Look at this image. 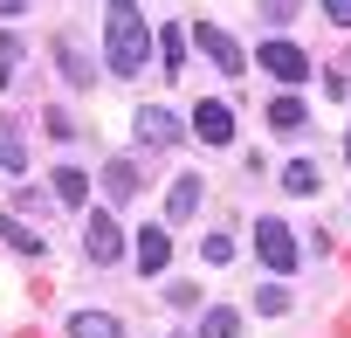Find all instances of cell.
<instances>
[{
  "mask_svg": "<svg viewBox=\"0 0 351 338\" xmlns=\"http://www.w3.org/2000/svg\"><path fill=\"white\" fill-rule=\"evenodd\" d=\"M104 63H110V76H124V83L152 63V21H145L138 0H110V8H104Z\"/></svg>",
  "mask_w": 351,
  "mask_h": 338,
  "instance_id": "1",
  "label": "cell"
},
{
  "mask_svg": "<svg viewBox=\"0 0 351 338\" xmlns=\"http://www.w3.org/2000/svg\"><path fill=\"white\" fill-rule=\"evenodd\" d=\"M255 63H262L276 83H289V90H296V83H310V69H317V63H310L296 42H282V35H276V42H262V56H255Z\"/></svg>",
  "mask_w": 351,
  "mask_h": 338,
  "instance_id": "2",
  "label": "cell"
},
{
  "mask_svg": "<svg viewBox=\"0 0 351 338\" xmlns=\"http://www.w3.org/2000/svg\"><path fill=\"white\" fill-rule=\"evenodd\" d=\"M255 249H262V262H269L276 276H289V269L303 262V249H296L289 221H255Z\"/></svg>",
  "mask_w": 351,
  "mask_h": 338,
  "instance_id": "3",
  "label": "cell"
},
{
  "mask_svg": "<svg viewBox=\"0 0 351 338\" xmlns=\"http://www.w3.org/2000/svg\"><path fill=\"white\" fill-rule=\"evenodd\" d=\"M83 249H90V262H117V256H124V228H117V214L97 207V214L83 221Z\"/></svg>",
  "mask_w": 351,
  "mask_h": 338,
  "instance_id": "4",
  "label": "cell"
},
{
  "mask_svg": "<svg viewBox=\"0 0 351 338\" xmlns=\"http://www.w3.org/2000/svg\"><path fill=\"white\" fill-rule=\"evenodd\" d=\"M193 49H207V56H214V63H221L228 76H241V69H248V56H241V42H234L228 28H214V21H200V28H193Z\"/></svg>",
  "mask_w": 351,
  "mask_h": 338,
  "instance_id": "5",
  "label": "cell"
},
{
  "mask_svg": "<svg viewBox=\"0 0 351 338\" xmlns=\"http://www.w3.org/2000/svg\"><path fill=\"white\" fill-rule=\"evenodd\" d=\"M193 138H200V145H228V138H234V111H228L221 97L193 104Z\"/></svg>",
  "mask_w": 351,
  "mask_h": 338,
  "instance_id": "6",
  "label": "cell"
},
{
  "mask_svg": "<svg viewBox=\"0 0 351 338\" xmlns=\"http://www.w3.org/2000/svg\"><path fill=\"white\" fill-rule=\"evenodd\" d=\"M138 145H180V117L165 104H145L138 111Z\"/></svg>",
  "mask_w": 351,
  "mask_h": 338,
  "instance_id": "7",
  "label": "cell"
},
{
  "mask_svg": "<svg viewBox=\"0 0 351 338\" xmlns=\"http://www.w3.org/2000/svg\"><path fill=\"white\" fill-rule=\"evenodd\" d=\"M172 262V235L165 228H138V276H165Z\"/></svg>",
  "mask_w": 351,
  "mask_h": 338,
  "instance_id": "8",
  "label": "cell"
},
{
  "mask_svg": "<svg viewBox=\"0 0 351 338\" xmlns=\"http://www.w3.org/2000/svg\"><path fill=\"white\" fill-rule=\"evenodd\" d=\"M0 173H28V138L14 117H0Z\"/></svg>",
  "mask_w": 351,
  "mask_h": 338,
  "instance_id": "9",
  "label": "cell"
},
{
  "mask_svg": "<svg viewBox=\"0 0 351 338\" xmlns=\"http://www.w3.org/2000/svg\"><path fill=\"white\" fill-rule=\"evenodd\" d=\"M200 194H207L200 173H180V180H172V194H165V214H172V221H186V214L200 207Z\"/></svg>",
  "mask_w": 351,
  "mask_h": 338,
  "instance_id": "10",
  "label": "cell"
},
{
  "mask_svg": "<svg viewBox=\"0 0 351 338\" xmlns=\"http://www.w3.org/2000/svg\"><path fill=\"white\" fill-rule=\"evenodd\" d=\"M193 338H241V311H234V304L200 311V331H193Z\"/></svg>",
  "mask_w": 351,
  "mask_h": 338,
  "instance_id": "11",
  "label": "cell"
},
{
  "mask_svg": "<svg viewBox=\"0 0 351 338\" xmlns=\"http://www.w3.org/2000/svg\"><path fill=\"white\" fill-rule=\"evenodd\" d=\"M69 338H124V324L110 311H76L69 317Z\"/></svg>",
  "mask_w": 351,
  "mask_h": 338,
  "instance_id": "12",
  "label": "cell"
},
{
  "mask_svg": "<svg viewBox=\"0 0 351 338\" xmlns=\"http://www.w3.org/2000/svg\"><path fill=\"white\" fill-rule=\"evenodd\" d=\"M158 56H165V69H172V76H180V69H186V56H193V35H186L180 21L158 28Z\"/></svg>",
  "mask_w": 351,
  "mask_h": 338,
  "instance_id": "13",
  "label": "cell"
},
{
  "mask_svg": "<svg viewBox=\"0 0 351 338\" xmlns=\"http://www.w3.org/2000/svg\"><path fill=\"white\" fill-rule=\"evenodd\" d=\"M49 194H56L62 207H83V201H90V180L76 173V166H56V180H49Z\"/></svg>",
  "mask_w": 351,
  "mask_h": 338,
  "instance_id": "14",
  "label": "cell"
},
{
  "mask_svg": "<svg viewBox=\"0 0 351 338\" xmlns=\"http://www.w3.org/2000/svg\"><path fill=\"white\" fill-rule=\"evenodd\" d=\"M303 124H310V111L296 104V90H282V97L269 104V131H303Z\"/></svg>",
  "mask_w": 351,
  "mask_h": 338,
  "instance_id": "15",
  "label": "cell"
},
{
  "mask_svg": "<svg viewBox=\"0 0 351 338\" xmlns=\"http://www.w3.org/2000/svg\"><path fill=\"white\" fill-rule=\"evenodd\" d=\"M138 187H145V180H138V166H131V159H117V166H104V194H110V201H131Z\"/></svg>",
  "mask_w": 351,
  "mask_h": 338,
  "instance_id": "16",
  "label": "cell"
},
{
  "mask_svg": "<svg viewBox=\"0 0 351 338\" xmlns=\"http://www.w3.org/2000/svg\"><path fill=\"white\" fill-rule=\"evenodd\" d=\"M282 187H289V194H317V166H310V159H289V166H282Z\"/></svg>",
  "mask_w": 351,
  "mask_h": 338,
  "instance_id": "17",
  "label": "cell"
},
{
  "mask_svg": "<svg viewBox=\"0 0 351 338\" xmlns=\"http://www.w3.org/2000/svg\"><path fill=\"white\" fill-rule=\"evenodd\" d=\"M0 235H8L21 256H42V235H35V228H14V214H0Z\"/></svg>",
  "mask_w": 351,
  "mask_h": 338,
  "instance_id": "18",
  "label": "cell"
},
{
  "mask_svg": "<svg viewBox=\"0 0 351 338\" xmlns=\"http://www.w3.org/2000/svg\"><path fill=\"white\" fill-rule=\"evenodd\" d=\"M56 63H62V76H69V83H76V90H83V83H90V63H83V56H76V49H69V35H62V49H56Z\"/></svg>",
  "mask_w": 351,
  "mask_h": 338,
  "instance_id": "19",
  "label": "cell"
},
{
  "mask_svg": "<svg viewBox=\"0 0 351 338\" xmlns=\"http://www.w3.org/2000/svg\"><path fill=\"white\" fill-rule=\"evenodd\" d=\"M255 311H262V317H282V311H289V290H282V283H262V290H255Z\"/></svg>",
  "mask_w": 351,
  "mask_h": 338,
  "instance_id": "20",
  "label": "cell"
},
{
  "mask_svg": "<svg viewBox=\"0 0 351 338\" xmlns=\"http://www.w3.org/2000/svg\"><path fill=\"white\" fill-rule=\"evenodd\" d=\"M200 256H207V262H234V235H207Z\"/></svg>",
  "mask_w": 351,
  "mask_h": 338,
  "instance_id": "21",
  "label": "cell"
},
{
  "mask_svg": "<svg viewBox=\"0 0 351 338\" xmlns=\"http://www.w3.org/2000/svg\"><path fill=\"white\" fill-rule=\"evenodd\" d=\"M165 297H172V311H200V290H193V283H172Z\"/></svg>",
  "mask_w": 351,
  "mask_h": 338,
  "instance_id": "22",
  "label": "cell"
},
{
  "mask_svg": "<svg viewBox=\"0 0 351 338\" xmlns=\"http://www.w3.org/2000/svg\"><path fill=\"white\" fill-rule=\"evenodd\" d=\"M296 14V0H262V21H289Z\"/></svg>",
  "mask_w": 351,
  "mask_h": 338,
  "instance_id": "23",
  "label": "cell"
},
{
  "mask_svg": "<svg viewBox=\"0 0 351 338\" xmlns=\"http://www.w3.org/2000/svg\"><path fill=\"white\" fill-rule=\"evenodd\" d=\"M324 14H330L337 28H351V0H324Z\"/></svg>",
  "mask_w": 351,
  "mask_h": 338,
  "instance_id": "24",
  "label": "cell"
},
{
  "mask_svg": "<svg viewBox=\"0 0 351 338\" xmlns=\"http://www.w3.org/2000/svg\"><path fill=\"white\" fill-rule=\"evenodd\" d=\"M21 8H28V0H0V14H8V21H14V14H21Z\"/></svg>",
  "mask_w": 351,
  "mask_h": 338,
  "instance_id": "25",
  "label": "cell"
},
{
  "mask_svg": "<svg viewBox=\"0 0 351 338\" xmlns=\"http://www.w3.org/2000/svg\"><path fill=\"white\" fill-rule=\"evenodd\" d=\"M344 166H351V131H344Z\"/></svg>",
  "mask_w": 351,
  "mask_h": 338,
  "instance_id": "26",
  "label": "cell"
}]
</instances>
